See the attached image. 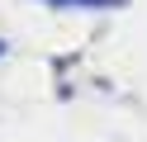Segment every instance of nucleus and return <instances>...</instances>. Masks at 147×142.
I'll use <instances>...</instances> for the list:
<instances>
[{
    "mask_svg": "<svg viewBox=\"0 0 147 142\" xmlns=\"http://www.w3.org/2000/svg\"><path fill=\"white\" fill-rule=\"evenodd\" d=\"M38 5H52V9H123L128 0H38Z\"/></svg>",
    "mask_w": 147,
    "mask_h": 142,
    "instance_id": "f257e3e1",
    "label": "nucleus"
},
{
    "mask_svg": "<svg viewBox=\"0 0 147 142\" xmlns=\"http://www.w3.org/2000/svg\"><path fill=\"white\" fill-rule=\"evenodd\" d=\"M0 57H5V43H0Z\"/></svg>",
    "mask_w": 147,
    "mask_h": 142,
    "instance_id": "f03ea898",
    "label": "nucleus"
}]
</instances>
